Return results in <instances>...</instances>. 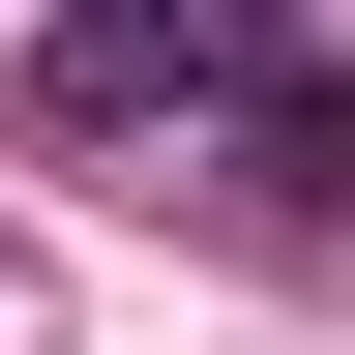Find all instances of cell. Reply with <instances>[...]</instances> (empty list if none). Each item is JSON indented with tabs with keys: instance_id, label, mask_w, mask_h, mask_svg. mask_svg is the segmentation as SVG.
Returning a JSON list of instances; mask_svg holds the SVG:
<instances>
[{
	"instance_id": "1",
	"label": "cell",
	"mask_w": 355,
	"mask_h": 355,
	"mask_svg": "<svg viewBox=\"0 0 355 355\" xmlns=\"http://www.w3.org/2000/svg\"><path fill=\"white\" fill-rule=\"evenodd\" d=\"M30 148L148 178L207 237H355V89L296 0H60L30 30Z\"/></svg>"
}]
</instances>
